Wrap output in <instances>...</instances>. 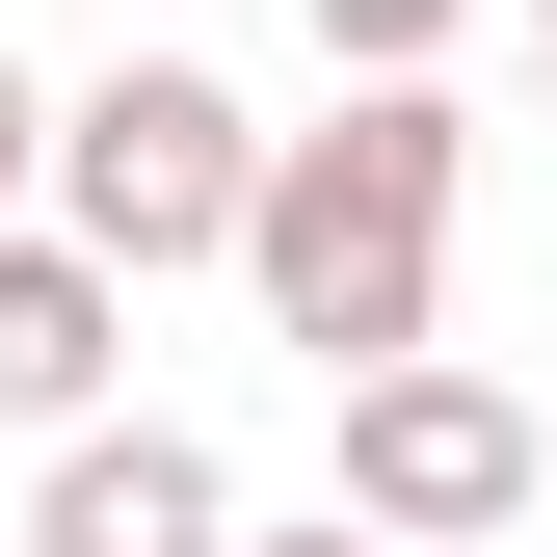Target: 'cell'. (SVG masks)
Wrapping results in <instances>:
<instances>
[{
  "label": "cell",
  "mask_w": 557,
  "mask_h": 557,
  "mask_svg": "<svg viewBox=\"0 0 557 557\" xmlns=\"http://www.w3.org/2000/svg\"><path fill=\"white\" fill-rule=\"evenodd\" d=\"M27 557H239L213 425H81V451L27 478Z\"/></svg>",
  "instance_id": "4"
},
{
  "label": "cell",
  "mask_w": 557,
  "mask_h": 557,
  "mask_svg": "<svg viewBox=\"0 0 557 557\" xmlns=\"http://www.w3.org/2000/svg\"><path fill=\"white\" fill-rule=\"evenodd\" d=\"M531 27H557V0H531Z\"/></svg>",
  "instance_id": "9"
},
{
  "label": "cell",
  "mask_w": 557,
  "mask_h": 557,
  "mask_svg": "<svg viewBox=\"0 0 557 557\" xmlns=\"http://www.w3.org/2000/svg\"><path fill=\"white\" fill-rule=\"evenodd\" d=\"M27 186H53V107H27V53H0V239H27Z\"/></svg>",
  "instance_id": "7"
},
{
  "label": "cell",
  "mask_w": 557,
  "mask_h": 557,
  "mask_svg": "<svg viewBox=\"0 0 557 557\" xmlns=\"http://www.w3.org/2000/svg\"><path fill=\"white\" fill-rule=\"evenodd\" d=\"M107 372H133V293H107L81 239H0V425L81 451V425H107Z\"/></svg>",
  "instance_id": "5"
},
{
  "label": "cell",
  "mask_w": 557,
  "mask_h": 557,
  "mask_svg": "<svg viewBox=\"0 0 557 557\" xmlns=\"http://www.w3.org/2000/svg\"><path fill=\"white\" fill-rule=\"evenodd\" d=\"M293 27H319V53H345V81H425V53H451V27H478V0H293Z\"/></svg>",
  "instance_id": "6"
},
{
  "label": "cell",
  "mask_w": 557,
  "mask_h": 557,
  "mask_svg": "<svg viewBox=\"0 0 557 557\" xmlns=\"http://www.w3.org/2000/svg\"><path fill=\"white\" fill-rule=\"evenodd\" d=\"M239 213H265V107L213 81V53H107V81L53 107V239H81L107 293L239 265Z\"/></svg>",
  "instance_id": "2"
},
{
  "label": "cell",
  "mask_w": 557,
  "mask_h": 557,
  "mask_svg": "<svg viewBox=\"0 0 557 557\" xmlns=\"http://www.w3.org/2000/svg\"><path fill=\"white\" fill-rule=\"evenodd\" d=\"M505 505H531V398H505V372L425 345V372L345 398V531H372V557H478Z\"/></svg>",
  "instance_id": "3"
},
{
  "label": "cell",
  "mask_w": 557,
  "mask_h": 557,
  "mask_svg": "<svg viewBox=\"0 0 557 557\" xmlns=\"http://www.w3.org/2000/svg\"><path fill=\"white\" fill-rule=\"evenodd\" d=\"M239 557H372V531H345V505H319V531H239Z\"/></svg>",
  "instance_id": "8"
},
{
  "label": "cell",
  "mask_w": 557,
  "mask_h": 557,
  "mask_svg": "<svg viewBox=\"0 0 557 557\" xmlns=\"http://www.w3.org/2000/svg\"><path fill=\"white\" fill-rule=\"evenodd\" d=\"M451 186H478L451 81H345L319 133H265V213H239V293H265V345H319V398L425 372V319H451Z\"/></svg>",
  "instance_id": "1"
}]
</instances>
